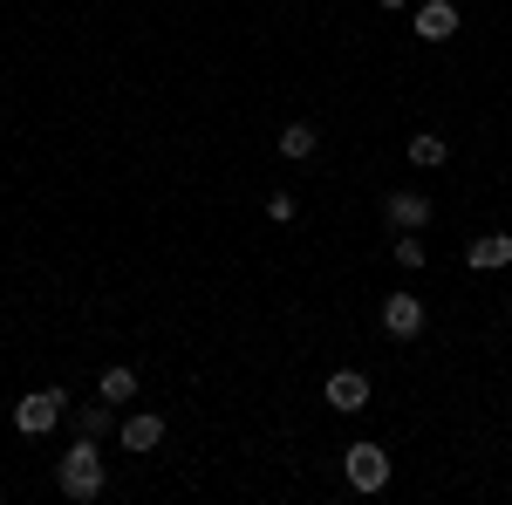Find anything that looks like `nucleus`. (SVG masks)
I'll use <instances>...</instances> for the list:
<instances>
[{"label": "nucleus", "mask_w": 512, "mask_h": 505, "mask_svg": "<svg viewBox=\"0 0 512 505\" xmlns=\"http://www.w3.org/2000/svg\"><path fill=\"white\" fill-rule=\"evenodd\" d=\"M55 485H62V499H103V458H96V437H76L62 458H55Z\"/></svg>", "instance_id": "nucleus-1"}, {"label": "nucleus", "mask_w": 512, "mask_h": 505, "mask_svg": "<svg viewBox=\"0 0 512 505\" xmlns=\"http://www.w3.org/2000/svg\"><path fill=\"white\" fill-rule=\"evenodd\" d=\"M62 417H69V389H35V396L14 403V430L21 437H48Z\"/></svg>", "instance_id": "nucleus-2"}, {"label": "nucleus", "mask_w": 512, "mask_h": 505, "mask_svg": "<svg viewBox=\"0 0 512 505\" xmlns=\"http://www.w3.org/2000/svg\"><path fill=\"white\" fill-rule=\"evenodd\" d=\"M342 471H349V485H355V492H383V485H390V451L362 437V444H349Z\"/></svg>", "instance_id": "nucleus-3"}, {"label": "nucleus", "mask_w": 512, "mask_h": 505, "mask_svg": "<svg viewBox=\"0 0 512 505\" xmlns=\"http://www.w3.org/2000/svg\"><path fill=\"white\" fill-rule=\"evenodd\" d=\"M383 219H390L396 233H424V226H431V198L424 192H390L383 198Z\"/></svg>", "instance_id": "nucleus-4"}, {"label": "nucleus", "mask_w": 512, "mask_h": 505, "mask_svg": "<svg viewBox=\"0 0 512 505\" xmlns=\"http://www.w3.org/2000/svg\"><path fill=\"white\" fill-rule=\"evenodd\" d=\"M383 328H390L396 342H417V335H424V301H417V294H390V301H383Z\"/></svg>", "instance_id": "nucleus-5"}, {"label": "nucleus", "mask_w": 512, "mask_h": 505, "mask_svg": "<svg viewBox=\"0 0 512 505\" xmlns=\"http://www.w3.org/2000/svg\"><path fill=\"white\" fill-rule=\"evenodd\" d=\"M328 403H335V410H369V376H362V369H335V376H328Z\"/></svg>", "instance_id": "nucleus-6"}, {"label": "nucleus", "mask_w": 512, "mask_h": 505, "mask_svg": "<svg viewBox=\"0 0 512 505\" xmlns=\"http://www.w3.org/2000/svg\"><path fill=\"white\" fill-rule=\"evenodd\" d=\"M410 28H417L424 41H451V35H458V7H451V0H424Z\"/></svg>", "instance_id": "nucleus-7"}, {"label": "nucleus", "mask_w": 512, "mask_h": 505, "mask_svg": "<svg viewBox=\"0 0 512 505\" xmlns=\"http://www.w3.org/2000/svg\"><path fill=\"white\" fill-rule=\"evenodd\" d=\"M117 437H123V451H158V444H164V417L137 410V417H123V424H117Z\"/></svg>", "instance_id": "nucleus-8"}, {"label": "nucleus", "mask_w": 512, "mask_h": 505, "mask_svg": "<svg viewBox=\"0 0 512 505\" xmlns=\"http://www.w3.org/2000/svg\"><path fill=\"white\" fill-rule=\"evenodd\" d=\"M478 273H499V267H512V233H485V239H472V253H465Z\"/></svg>", "instance_id": "nucleus-9"}, {"label": "nucleus", "mask_w": 512, "mask_h": 505, "mask_svg": "<svg viewBox=\"0 0 512 505\" xmlns=\"http://www.w3.org/2000/svg\"><path fill=\"white\" fill-rule=\"evenodd\" d=\"M274 144H280V157H294V164H301V157H315L321 130H315V123H287V130H280Z\"/></svg>", "instance_id": "nucleus-10"}, {"label": "nucleus", "mask_w": 512, "mask_h": 505, "mask_svg": "<svg viewBox=\"0 0 512 505\" xmlns=\"http://www.w3.org/2000/svg\"><path fill=\"white\" fill-rule=\"evenodd\" d=\"M444 157H451V144H444L437 130H417V137H410V164H417V171H437Z\"/></svg>", "instance_id": "nucleus-11"}, {"label": "nucleus", "mask_w": 512, "mask_h": 505, "mask_svg": "<svg viewBox=\"0 0 512 505\" xmlns=\"http://www.w3.org/2000/svg\"><path fill=\"white\" fill-rule=\"evenodd\" d=\"M96 389H103V403H130V396H137V369H123V362H117V369H103V383H96Z\"/></svg>", "instance_id": "nucleus-12"}, {"label": "nucleus", "mask_w": 512, "mask_h": 505, "mask_svg": "<svg viewBox=\"0 0 512 505\" xmlns=\"http://www.w3.org/2000/svg\"><path fill=\"white\" fill-rule=\"evenodd\" d=\"M390 253H396V267H410V273L424 267V239H417V233H396V239H390Z\"/></svg>", "instance_id": "nucleus-13"}, {"label": "nucleus", "mask_w": 512, "mask_h": 505, "mask_svg": "<svg viewBox=\"0 0 512 505\" xmlns=\"http://www.w3.org/2000/svg\"><path fill=\"white\" fill-rule=\"evenodd\" d=\"M76 424H82V437H103V430L117 424V410H110V403H89V410H82Z\"/></svg>", "instance_id": "nucleus-14"}, {"label": "nucleus", "mask_w": 512, "mask_h": 505, "mask_svg": "<svg viewBox=\"0 0 512 505\" xmlns=\"http://www.w3.org/2000/svg\"><path fill=\"white\" fill-rule=\"evenodd\" d=\"M294 212H301V205H294V192H274V198H267V219H274V226H287Z\"/></svg>", "instance_id": "nucleus-15"}, {"label": "nucleus", "mask_w": 512, "mask_h": 505, "mask_svg": "<svg viewBox=\"0 0 512 505\" xmlns=\"http://www.w3.org/2000/svg\"><path fill=\"white\" fill-rule=\"evenodd\" d=\"M376 7H403V0H376Z\"/></svg>", "instance_id": "nucleus-16"}, {"label": "nucleus", "mask_w": 512, "mask_h": 505, "mask_svg": "<svg viewBox=\"0 0 512 505\" xmlns=\"http://www.w3.org/2000/svg\"><path fill=\"white\" fill-rule=\"evenodd\" d=\"M0 499H7V485H0Z\"/></svg>", "instance_id": "nucleus-17"}]
</instances>
